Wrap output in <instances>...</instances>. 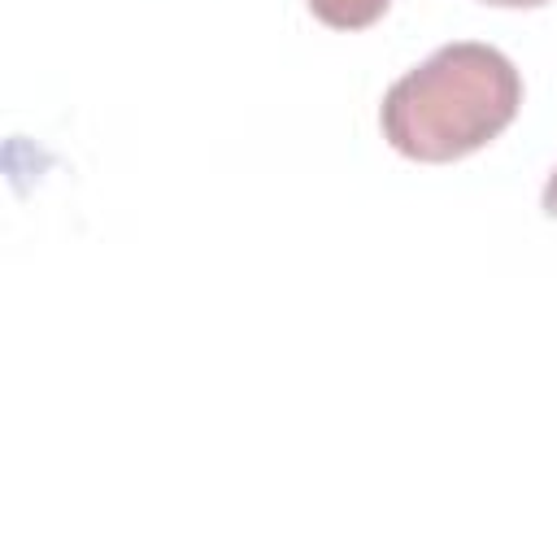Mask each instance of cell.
<instances>
[{"label":"cell","mask_w":557,"mask_h":557,"mask_svg":"<svg viewBox=\"0 0 557 557\" xmlns=\"http://www.w3.org/2000/svg\"><path fill=\"white\" fill-rule=\"evenodd\" d=\"M522 104L513 61L474 39L435 48L422 65L396 78L383 96V139L422 165H444L492 144Z\"/></svg>","instance_id":"cell-1"},{"label":"cell","mask_w":557,"mask_h":557,"mask_svg":"<svg viewBox=\"0 0 557 557\" xmlns=\"http://www.w3.org/2000/svg\"><path fill=\"white\" fill-rule=\"evenodd\" d=\"M387 9L392 0H309V13L331 30H366Z\"/></svg>","instance_id":"cell-2"},{"label":"cell","mask_w":557,"mask_h":557,"mask_svg":"<svg viewBox=\"0 0 557 557\" xmlns=\"http://www.w3.org/2000/svg\"><path fill=\"white\" fill-rule=\"evenodd\" d=\"M544 213L548 218H557V170L548 174V183H544Z\"/></svg>","instance_id":"cell-3"},{"label":"cell","mask_w":557,"mask_h":557,"mask_svg":"<svg viewBox=\"0 0 557 557\" xmlns=\"http://www.w3.org/2000/svg\"><path fill=\"white\" fill-rule=\"evenodd\" d=\"M479 4H496V9H540L548 0H479Z\"/></svg>","instance_id":"cell-4"}]
</instances>
